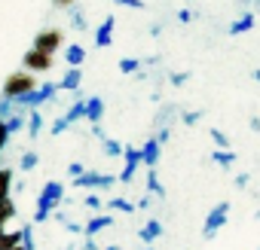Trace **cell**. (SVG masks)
I'll use <instances>...</instances> for the list:
<instances>
[{
  "label": "cell",
  "instance_id": "obj_22",
  "mask_svg": "<svg viewBox=\"0 0 260 250\" xmlns=\"http://www.w3.org/2000/svg\"><path fill=\"white\" fill-rule=\"evenodd\" d=\"M22 244V229L16 232H7V229H0V250H13Z\"/></svg>",
  "mask_w": 260,
  "mask_h": 250
},
{
  "label": "cell",
  "instance_id": "obj_45",
  "mask_svg": "<svg viewBox=\"0 0 260 250\" xmlns=\"http://www.w3.org/2000/svg\"><path fill=\"white\" fill-rule=\"evenodd\" d=\"M80 247H83V250H98V244H95L92 238H86V241H80Z\"/></svg>",
  "mask_w": 260,
  "mask_h": 250
},
{
  "label": "cell",
  "instance_id": "obj_26",
  "mask_svg": "<svg viewBox=\"0 0 260 250\" xmlns=\"http://www.w3.org/2000/svg\"><path fill=\"white\" fill-rule=\"evenodd\" d=\"M68 13H71V28H74V31H80V34H83V31H89V25H86V19H83V10H80V4H74Z\"/></svg>",
  "mask_w": 260,
  "mask_h": 250
},
{
  "label": "cell",
  "instance_id": "obj_11",
  "mask_svg": "<svg viewBox=\"0 0 260 250\" xmlns=\"http://www.w3.org/2000/svg\"><path fill=\"white\" fill-rule=\"evenodd\" d=\"M83 119H86L89 125H101V119H104V98H101V95H89V98H86V113H83Z\"/></svg>",
  "mask_w": 260,
  "mask_h": 250
},
{
  "label": "cell",
  "instance_id": "obj_40",
  "mask_svg": "<svg viewBox=\"0 0 260 250\" xmlns=\"http://www.w3.org/2000/svg\"><path fill=\"white\" fill-rule=\"evenodd\" d=\"M178 22H181V25H190V22H193V10H187V7L178 10Z\"/></svg>",
  "mask_w": 260,
  "mask_h": 250
},
{
  "label": "cell",
  "instance_id": "obj_24",
  "mask_svg": "<svg viewBox=\"0 0 260 250\" xmlns=\"http://www.w3.org/2000/svg\"><path fill=\"white\" fill-rule=\"evenodd\" d=\"M13 192V168H0V201H7Z\"/></svg>",
  "mask_w": 260,
  "mask_h": 250
},
{
  "label": "cell",
  "instance_id": "obj_6",
  "mask_svg": "<svg viewBox=\"0 0 260 250\" xmlns=\"http://www.w3.org/2000/svg\"><path fill=\"white\" fill-rule=\"evenodd\" d=\"M77 189H95V192H104V189H110L113 183H116V177L113 174H101V171H95V168H86L80 177H74L71 180Z\"/></svg>",
  "mask_w": 260,
  "mask_h": 250
},
{
  "label": "cell",
  "instance_id": "obj_30",
  "mask_svg": "<svg viewBox=\"0 0 260 250\" xmlns=\"http://www.w3.org/2000/svg\"><path fill=\"white\" fill-rule=\"evenodd\" d=\"M119 73H138L141 67H144V61L141 58H119Z\"/></svg>",
  "mask_w": 260,
  "mask_h": 250
},
{
  "label": "cell",
  "instance_id": "obj_48",
  "mask_svg": "<svg viewBox=\"0 0 260 250\" xmlns=\"http://www.w3.org/2000/svg\"><path fill=\"white\" fill-rule=\"evenodd\" d=\"M77 247H80V244H74V241H71V244H64L61 250H77Z\"/></svg>",
  "mask_w": 260,
  "mask_h": 250
},
{
  "label": "cell",
  "instance_id": "obj_35",
  "mask_svg": "<svg viewBox=\"0 0 260 250\" xmlns=\"http://www.w3.org/2000/svg\"><path fill=\"white\" fill-rule=\"evenodd\" d=\"M190 76H193L190 70H178V73L169 76V82H172V86H184V82H190Z\"/></svg>",
  "mask_w": 260,
  "mask_h": 250
},
{
  "label": "cell",
  "instance_id": "obj_8",
  "mask_svg": "<svg viewBox=\"0 0 260 250\" xmlns=\"http://www.w3.org/2000/svg\"><path fill=\"white\" fill-rule=\"evenodd\" d=\"M34 49H40V52H46V55H55L61 46H64V34L58 31V28H43L37 37H34V43H31Z\"/></svg>",
  "mask_w": 260,
  "mask_h": 250
},
{
  "label": "cell",
  "instance_id": "obj_31",
  "mask_svg": "<svg viewBox=\"0 0 260 250\" xmlns=\"http://www.w3.org/2000/svg\"><path fill=\"white\" fill-rule=\"evenodd\" d=\"M83 207H86V211H101V207H104V201H101V195H98L95 189H89V195L83 198Z\"/></svg>",
  "mask_w": 260,
  "mask_h": 250
},
{
  "label": "cell",
  "instance_id": "obj_17",
  "mask_svg": "<svg viewBox=\"0 0 260 250\" xmlns=\"http://www.w3.org/2000/svg\"><path fill=\"white\" fill-rule=\"evenodd\" d=\"M64 61H68V67H80L86 61V46L83 43H68L64 46Z\"/></svg>",
  "mask_w": 260,
  "mask_h": 250
},
{
  "label": "cell",
  "instance_id": "obj_50",
  "mask_svg": "<svg viewBox=\"0 0 260 250\" xmlns=\"http://www.w3.org/2000/svg\"><path fill=\"white\" fill-rule=\"evenodd\" d=\"M138 250H153V244H141V247H138Z\"/></svg>",
  "mask_w": 260,
  "mask_h": 250
},
{
  "label": "cell",
  "instance_id": "obj_13",
  "mask_svg": "<svg viewBox=\"0 0 260 250\" xmlns=\"http://www.w3.org/2000/svg\"><path fill=\"white\" fill-rule=\"evenodd\" d=\"M162 232H166V229H162V223H159L156 217H147V223L138 229V241H141V244H153V241H159V238H162Z\"/></svg>",
  "mask_w": 260,
  "mask_h": 250
},
{
  "label": "cell",
  "instance_id": "obj_23",
  "mask_svg": "<svg viewBox=\"0 0 260 250\" xmlns=\"http://www.w3.org/2000/svg\"><path fill=\"white\" fill-rule=\"evenodd\" d=\"M101 150H104V156L116 159V156H122V153H125V144H122V141H116V138H104V141H101Z\"/></svg>",
  "mask_w": 260,
  "mask_h": 250
},
{
  "label": "cell",
  "instance_id": "obj_38",
  "mask_svg": "<svg viewBox=\"0 0 260 250\" xmlns=\"http://www.w3.org/2000/svg\"><path fill=\"white\" fill-rule=\"evenodd\" d=\"M153 138H156L159 144H169V138H172V129H169V125H159V132H156Z\"/></svg>",
  "mask_w": 260,
  "mask_h": 250
},
{
  "label": "cell",
  "instance_id": "obj_46",
  "mask_svg": "<svg viewBox=\"0 0 260 250\" xmlns=\"http://www.w3.org/2000/svg\"><path fill=\"white\" fill-rule=\"evenodd\" d=\"M92 135H95L98 141H104V138H107V135H104V129H101V125H92Z\"/></svg>",
  "mask_w": 260,
  "mask_h": 250
},
{
  "label": "cell",
  "instance_id": "obj_37",
  "mask_svg": "<svg viewBox=\"0 0 260 250\" xmlns=\"http://www.w3.org/2000/svg\"><path fill=\"white\" fill-rule=\"evenodd\" d=\"M83 171H86V165H83V162H71V165H68V177H71V180H74V177H80Z\"/></svg>",
  "mask_w": 260,
  "mask_h": 250
},
{
  "label": "cell",
  "instance_id": "obj_10",
  "mask_svg": "<svg viewBox=\"0 0 260 250\" xmlns=\"http://www.w3.org/2000/svg\"><path fill=\"white\" fill-rule=\"evenodd\" d=\"M113 31H116V19H113V16H107V19H104V22L95 28V34H92L95 46H98V49L110 46V43H113Z\"/></svg>",
  "mask_w": 260,
  "mask_h": 250
},
{
  "label": "cell",
  "instance_id": "obj_5",
  "mask_svg": "<svg viewBox=\"0 0 260 250\" xmlns=\"http://www.w3.org/2000/svg\"><path fill=\"white\" fill-rule=\"evenodd\" d=\"M226 220H230V201H217V204L208 211V217H205L202 238H205V241H214V238H217V232L226 226Z\"/></svg>",
  "mask_w": 260,
  "mask_h": 250
},
{
  "label": "cell",
  "instance_id": "obj_21",
  "mask_svg": "<svg viewBox=\"0 0 260 250\" xmlns=\"http://www.w3.org/2000/svg\"><path fill=\"white\" fill-rule=\"evenodd\" d=\"M147 192H150L153 198H166V186L159 183V174H156V168H147Z\"/></svg>",
  "mask_w": 260,
  "mask_h": 250
},
{
  "label": "cell",
  "instance_id": "obj_34",
  "mask_svg": "<svg viewBox=\"0 0 260 250\" xmlns=\"http://www.w3.org/2000/svg\"><path fill=\"white\" fill-rule=\"evenodd\" d=\"M199 119H202V110H187V113H181V122L187 125V129H193Z\"/></svg>",
  "mask_w": 260,
  "mask_h": 250
},
{
  "label": "cell",
  "instance_id": "obj_27",
  "mask_svg": "<svg viewBox=\"0 0 260 250\" xmlns=\"http://www.w3.org/2000/svg\"><path fill=\"white\" fill-rule=\"evenodd\" d=\"M37 165H40V156H37L34 150H25V153H22V159H19V171H25V174H28V171H34Z\"/></svg>",
  "mask_w": 260,
  "mask_h": 250
},
{
  "label": "cell",
  "instance_id": "obj_53",
  "mask_svg": "<svg viewBox=\"0 0 260 250\" xmlns=\"http://www.w3.org/2000/svg\"><path fill=\"white\" fill-rule=\"evenodd\" d=\"M257 4H260V0H257Z\"/></svg>",
  "mask_w": 260,
  "mask_h": 250
},
{
  "label": "cell",
  "instance_id": "obj_47",
  "mask_svg": "<svg viewBox=\"0 0 260 250\" xmlns=\"http://www.w3.org/2000/svg\"><path fill=\"white\" fill-rule=\"evenodd\" d=\"M162 34V25H150V37H159Z\"/></svg>",
  "mask_w": 260,
  "mask_h": 250
},
{
  "label": "cell",
  "instance_id": "obj_1",
  "mask_svg": "<svg viewBox=\"0 0 260 250\" xmlns=\"http://www.w3.org/2000/svg\"><path fill=\"white\" fill-rule=\"evenodd\" d=\"M64 201V186L58 180H46L43 189H40V198H37V207H34V223H46Z\"/></svg>",
  "mask_w": 260,
  "mask_h": 250
},
{
  "label": "cell",
  "instance_id": "obj_15",
  "mask_svg": "<svg viewBox=\"0 0 260 250\" xmlns=\"http://www.w3.org/2000/svg\"><path fill=\"white\" fill-rule=\"evenodd\" d=\"M4 122H7L10 135H19L22 129H28V110H25V107H16V110H13V113L4 119Z\"/></svg>",
  "mask_w": 260,
  "mask_h": 250
},
{
  "label": "cell",
  "instance_id": "obj_44",
  "mask_svg": "<svg viewBox=\"0 0 260 250\" xmlns=\"http://www.w3.org/2000/svg\"><path fill=\"white\" fill-rule=\"evenodd\" d=\"M248 129H251V132H260V116H251V119H248Z\"/></svg>",
  "mask_w": 260,
  "mask_h": 250
},
{
  "label": "cell",
  "instance_id": "obj_12",
  "mask_svg": "<svg viewBox=\"0 0 260 250\" xmlns=\"http://www.w3.org/2000/svg\"><path fill=\"white\" fill-rule=\"evenodd\" d=\"M113 226V214H95V217H89L86 223H83V235L86 238H95L98 232H104V229H110Z\"/></svg>",
  "mask_w": 260,
  "mask_h": 250
},
{
  "label": "cell",
  "instance_id": "obj_42",
  "mask_svg": "<svg viewBox=\"0 0 260 250\" xmlns=\"http://www.w3.org/2000/svg\"><path fill=\"white\" fill-rule=\"evenodd\" d=\"M150 198H153V195H150V192H147V195H141V198H138V204H135V207H138V211H147V207H150Z\"/></svg>",
  "mask_w": 260,
  "mask_h": 250
},
{
  "label": "cell",
  "instance_id": "obj_32",
  "mask_svg": "<svg viewBox=\"0 0 260 250\" xmlns=\"http://www.w3.org/2000/svg\"><path fill=\"white\" fill-rule=\"evenodd\" d=\"M22 247H25V250H34V247H37V241H34V226H31V223L22 226Z\"/></svg>",
  "mask_w": 260,
  "mask_h": 250
},
{
  "label": "cell",
  "instance_id": "obj_51",
  "mask_svg": "<svg viewBox=\"0 0 260 250\" xmlns=\"http://www.w3.org/2000/svg\"><path fill=\"white\" fill-rule=\"evenodd\" d=\"M251 76H254V79H257V82H260V70H254V73H251Z\"/></svg>",
  "mask_w": 260,
  "mask_h": 250
},
{
  "label": "cell",
  "instance_id": "obj_9",
  "mask_svg": "<svg viewBox=\"0 0 260 250\" xmlns=\"http://www.w3.org/2000/svg\"><path fill=\"white\" fill-rule=\"evenodd\" d=\"M22 67L31 70V73H46V70H52V55H46V52H40V49L31 46L22 55Z\"/></svg>",
  "mask_w": 260,
  "mask_h": 250
},
{
  "label": "cell",
  "instance_id": "obj_33",
  "mask_svg": "<svg viewBox=\"0 0 260 250\" xmlns=\"http://www.w3.org/2000/svg\"><path fill=\"white\" fill-rule=\"evenodd\" d=\"M211 141H214V150H230V138L220 129H211Z\"/></svg>",
  "mask_w": 260,
  "mask_h": 250
},
{
  "label": "cell",
  "instance_id": "obj_49",
  "mask_svg": "<svg viewBox=\"0 0 260 250\" xmlns=\"http://www.w3.org/2000/svg\"><path fill=\"white\" fill-rule=\"evenodd\" d=\"M104 250H119V244H107V247H104Z\"/></svg>",
  "mask_w": 260,
  "mask_h": 250
},
{
  "label": "cell",
  "instance_id": "obj_2",
  "mask_svg": "<svg viewBox=\"0 0 260 250\" xmlns=\"http://www.w3.org/2000/svg\"><path fill=\"white\" fill-rule=\"evenodd\" d=\"M40 82H37V73H31V70H16V73H10L7 79H4V98H10V101H16V98H22V95H28V92H34Z\"/></svg>",
  "mask_w": 260,
  "mask_h": 250
},
{
  "label": "cell",
  "instance_id": "obj_25",
  "mask_svg": "<svg viewBox=\"0 0 260 250\" xmlns=\"http://www.w3.org/2000/svg\"><path fill=\"white\" fill-rule=\"evenodd\" d=\"M211 162L220 168H230V165H236V153L233 150H211Z\"/></svg>",
  "mask_w": 260,
  "mask_h": 250
},
{
  "label": "cell",
  "instance_id": "obj_18",
  "mask_svg": "<svg viewBox=\"0 0 260 250\" xmlns=\"http://www.w3.org/2000/svg\"><path fill=\"white\" fill-rule=\"evenodd\" d=\"M43 129H46L43 113H40V110H28V138H31V141H37Z\"/></svg>",
  "mask_w": 260,
  "mask_h": 250
},
{
  "label": "cell",
  "instance_id": "obj_3",
  "mask_svg": "<svg viewBox=\"0 0 260 250\" xmlns=\"http://www.w3.org/2000/svg\"><path fill=\"white\" fill-rule=\"evenodd\" d=\"M58 82H40L34 92H28V95H22V98H16V104L19 107H25V110H40L43 104H49V101H55L58 98Z\"/></svg>",
  "mask_w": 260,
  "mask_h": 250
},
{
  "label": "cell",
  "instance_id": "obj_20",
  "mask_svg": "<svg viewBox=\"0 0 260 250\" xmlns=\"http://www.w3.org/2000/svg\"><path fill=\"white\" fill-rule=\"evenodd\" d=\"M254 25H257V16H254V13H245L242 19H236V22L230 25V34H233V37H236V34H248Z\"/></svg>",
  "mask_w": 260,
  "mask_h": 250
},
{
  "label": "cell",
  "instance_id": "obj_4",
  "mask_svg": "<svg viewBox=\"0 0 260 250\" xmlns=\"http://www.w3.org/2000/svg\"><path fill=\"white\" fill-rule=\"evenodd\" d=\"M83 113H86V98H83V92L77 89V92H74V104H71V107H68V110H64V113L52 122V129H49V132H52V135L68 132L71 125H77V122L83 119Z\"/></svg>",
  "mask_w": 260,
  "mask_h": 250
},
{
  "label": "cell",
  "instance_id": "obj_39",
  "mask_svg": "<svg viewBox=\"0 0 260 250\" xmlns=\"http://www.w3.org/2000/svg\"><path fill=\"white\" fill-rule=\"evenodd\" d=\"M119 7H128V10H144V0H113Z\"/></svg>",
  "mask_w": 260,
  "mask_h": 250
},
{
  "label": "cell",
  "instance_id": "obj_7",
  "mask_svg": "<svg viewBox=\"0 0 260 250\" xmlns=\"http://www.w3.org/2000/svg\"><path fill=\"white\" fill-rule=\"evenodd\" d=\"M138 165H144V159H141V147H132V144H128L125 153H122V171L116 174V180H119V183H132L135 174H138Z\"/></svg>",
  "mask_w": 260,
  "mask_h": 250
},
{
  "label": "cell",
  "instance_id": "obj_54",
  "mask_svg": "<svg viewBox=\"0 0 260 250\" xmlns=\"http://www.w3.org/2000/svg\"><path fill=\"white\" fill-rule=\"evenodd\" d=\"M257 250H260V247H257Z\"/></svg>",
  "mask_w": 260,
  "mask_h": 250
},
{
  "label": "cell",
  "instance_id": "obj_14",
  "mask_svg": "<svg viewBox=\"0 0 260 250\" xmlns=\"http://www.w3.org/2000/svg\"><path fill=\"white\" fill-rule=\"evenodd\" d=\"M159 150H162V144H159L156 138H150V141H144V144H141L144 168H156V165H159Z\"/></svg>",
  "mask_w": 260,
  "mask_h": 250
},
{
  "label": "cell",
  "instance_id": "obj_29",
  "mask_svg": "<svg viewBox=\"0 0 260 250\" xmlns=\"http://www.w3.org/2000/svg\"><path fill=\"white\" fill-rule=\"evenodd\" d=\"M16 217V201L7 198V201H0V229H7V223Z\"/></svg>",
  "mask_w": 260,
  "mask_h": 250
},
{
  "label": "cell",
  "instance_id": "obj_16",
  "mask_svg": "<svg viewBox=\"0 0 260 250\" xmlns=\"http://www.w3.org/2000/svg\"><path fill=\"white\" fill-rule=\"evenodd\" d=\"M80 82H83V70H80V67H68L64 76L58 79V89H61V92H77Z\"/></svg>",
  "mask_w": 260,
  "mask_h": 250
},
{
  "label": "cell",
  "instance_id": "obj_43",
  "mask_svg": "<svg viewBox=\"0 0 260 250\" xmlns=\"http://www.w3.org/2000/svg\"><path fill=\"white\" fill-rule=\"evenodd\" d=\"M248 180H251V177H248L245 171H242V174H236V186H239V189H245V186H248Z\"/></svg>",
  "mask_w": 260,
  "mask_h": 250
},
{
  "label": "cell",
  "instance_id": "obj_19",
  "mask_svg": "<svg viewBox=\"0 0 260 250\" xmlns=\"http://www.w3.org/2000/svg\"><path fill=\"white\" fill-rule=\"evenodd\" d=\"M107 211L110 214H135L138 207L128 201V198H122V195H113V198H107Z\"/></svg>",
  "mask_w": 260,
  "mask_h": 250
},
{
  "label": "cell",
  "instance_id": "obj_41",
  "mask_svg": "<svg viewBox=\"0 0 260 250\" xmlns=\"http://www.w3.org/2000/svg\"><path fill=\"white\" fill-rule=\"evenodd\" d=\"M74 4H77V0H52V7H55V10H71Z\"/></svg>",
  "mask_w": 260,
  "mask_h": 250
},
{
  "label": "cell",
  "instance_id": "obj_36",
  "mask_svg": "<svg viewBox=\"0 0 260 250\" xmlns=\"http://www.w3.org/2000/svg\"><path fill=\"white\" fill-rule=\"evenodd\" d=\"M10 144V129H7V122L0 119V153H4V147Z\"/></svg>",
  "mask_w": 260,
  "mask_h": 250
},
{
  "label": "cell",
  "instance_id": "obj_28",
  "mask_svg": "<svg viewBox=\"0 0 260 250\" xmlns=\"http://www.w3.org/2000/svg\"><path fill=\"white\" fill-rule=\"evenodd\" d=\"M55 220H58V223H61V226H64V229L71 232V235H83V223L71 220V217H68L64 211H55Z\"/></svg>",
  "mask_w": 260,
  "mask_h": 250
},
{
  "label": "cell",
  "instance_id": "obj_52",
  "mask_svg": "<svg viewBox=\"0 0 260 250\" xmlns=\"http://www.w3.org/2000/svg\"><path fill=\"white\" fill-rule=\"evenodd\" d=\"M13 250H25V247H22V244H19V247H13Z\"/></svg>",
  "mask_w": 260,
  "mask_h": 250
}]
</instances>
